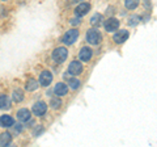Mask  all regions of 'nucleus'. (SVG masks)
<instances>
[{
    "label": "nucleus",
    "instance_id": "9d476101",
    "mask_svg": "<svg viewBox=\"0 0 157 147\" xmlns=\"http://www.w3.org/2000/svg\"><path fill=\"white\" fill-rule=\"evenodd\" d=\"M17 118H18V121H21V122L29 121V120H30V112H29V109H26V108L20 109L17 112Z\"/></svg>",
    "mask_w": 157,
    "mask_h": 147
},
{
    "label": "nucleus",
    "instance_id": "4468645a",
    "mask_svg": "<svg viewBox=\"0 0 157 147\" xmlns=\"http://www.w3.org/2000/svg\"><path fill=\"white\" fill-rule=\"evenodd\" d=\"M11 108V100L6 95L0 96V109H9Z\"/></svg>",
    "mask_w": 157,
    "mask_h": 147
},
{
    "label": "nucleus",
    "instance_id": "7ed1b4c3",
    "mask_svg": "<svg viewBox=\"0 0 157 147\" xmlns=\"http://www.w3.org/2000/svg\"><path fill=\"white\" fill-rule=\"evenodd\" d=\"M86 41L92 43V45H97V43H100V41H101V34L97 30H94V29H92V30L86 33Z\"/></svg>",
    "mask_w": 157,
    "mask_h": 147
},
{
    "label": "nucleus",
    "instance_id": "f3484780",
    "mask_svg": "<svg viewBox=\"0 0 157 147\" xmlns=\"http://www.w3.org/2000/svg\"><path fill=\"white\" fill-rule=\"evenodd\" d=\"M124 6L127 9H135L137 6H139V0H126Z\"/></svg>",
    "mask_w": 157,
    "mask_h": 147
},
{
    "label": "nucleus",
    "instance_id": "f8f14e48",
    "mask_svg": "<svg viewBox=\"0 0 157 147\" xmlns=\"http://www.w3.org/2000/svg\"><path fill=\"white\" fill-rule=\"evenodd\" d=\"M92 58V50L89 47H82L80 51V61L82 62H89Z\"/></svg>",
    "mask_w": 157,
    "mask_h": 147
},
{
    "label": "nucleus",
    "instance_id": "9b49d317",
    "mask_svg": "<svg viewBox=\"0 0 157 147\" xmlns=\"http://www.w3.org/2000/svg\"><path fill=\"white\" fill-rule=\"evenodd\" d=\"M12 125H14V120L12 118L11 116L4 114V116L0 117V126H3V127H11Z\"/></svg>",
    "mask_w": 157,
    "mask_h": 147
},
{
    "label": "nucleus",
    "instance_id": "dca6fc26",
    "mask_svg": "<svg viewBox=\"0 0 157 147\" xmlns=\"http://www.w3.org/2000/svg\"><path fill=\"white\" fill-rule=\"evenodd\" d=\"M22 99H24V92L21 89H14L13 91V100L16 102H20V101H22Z\"/></svg>",
    "mask_w": 157,
    "mask_h": 147
},
{
    "label": "nucleus",
    "instance_id": "5701e85b",
    "mask_svg": "<svg viewBox=\"0 0 157 147\" xmlns=\"http://www.w3.org/2000/svg\"><path fill=\"white\" fill-rule=\"evenodd\" d=\"M78 22H80V20H76V18H73V21H71L72 25H76V24H78Z\"/></svg>",
    "mask_w": 157,
    "mask_h": 147
},
{
    "label": "nucleus",
    "instance_id": "20e7f679",
    "mask_svg": "<svg viewBox=\"0 0 157 147\" xmlns=\"http://www.w3.org/2000/svg\"><path fill=\"white\" fill-rule=\"evenodd\" d=\"M46 110H47V105H46L43 101H38V102H36V104H34V106H33V113L36 114V116H39V117L45 114Z\"/></svg>",
    "mask_w": 157,
    "mask_h": 147
},
{
    "label": "nucleus",
    "instance_id": "4be33fe9",
    "mask_svg": "<svg viewBox=\"0 0 157 147\" xmlns=\"http://www.w3.org/2000/svg\"><path fill=\"white\" fill-rule=\"evenodd\" d=\"M139 18H140L139 16H131L130 20H128V24H130L131 26H134V25H136V24L139 22Z\"/></svg>",
    "mask_w": 157,
    "mask_h": 147
},
{
    "label": "nucleus",
    "instance_id": "412c9836",
    "mask_svg": "<svg viewBox=\"0 0 157 147\" xmlns=\"http://www.w3.org/2000/svg\"><path fill=\"white\" fill-rule=\"evenodd\" d=\"M50 104H51V108H54V109H58V108H60V105H62V101H60V99H51V101H50Z\"/></svg>",
    "mask_w": 157,
    "mask_h": 147
},
{
    "label": "nucleus",
    "instance_id": "6e6552de",
    "mask_svg": "<svg viewBox=\"0 0 157 147\" xmlns=\"http://www.w3.org/2000/svg\"><path fill=\"white\" fill-rule=\"evenodd\" d=\"M89 9H90L89 4L88 3H81V4H78V6L76 7L75 13H76V16L81 17V16H84V14H86L88 12H89Z\"/></svg>",
    "mask_w": 157,
    "mask_h": 147
},
{
    "label": "nucleus",
    "instance_id": "f03ea898",
    "mask_svg": "<svg viewBox=\"0 0 157 147\" xmlns=\"http://www.w3.org/2000/svg\"><path fill=\"white\" fill-rule=\"evenodd\" d=\"M77 38H78V30L71 29V30H68L64 36H63V42H64L66 45H72V43H75Z\"/></svg>",
    "mask_w": 157,
    "mask_h": 147
},
{
    "label": "nucleus",
    "instance_id": "423d86ee",
    "mask_svg": "<svg viewBox=\"0 0 157 147\" xmlns=\"http://www.w3.org/2000/svg\"><path fill=\"white\" fill-rule=\"evenodd\" d=\"M52 81V74L50 71H43L41 75H39V83L43 87L50 85V83Z\"/></svg>",
    "mask_w": 157,
    "mask_h": 147
},
{
    "label": "nucleus",
    "instance_id": "a211bd4d",
    "mask_svg": "<svg viewBox=\"0 0 157 147\" xmlns=\"http://www.w3.org/2000/svg\"><path fill=\"white\" fill-rule=\"evenodd\" d=\"M101 18H102V16L100 13H96L94 16H93L92 18H90V24L93 26H97V25H100V22H101Z\"/></svg>",
    "mask_w": 157,
    "mask_h": 147
},
{
    "label": "nucleus",
    "instance_id": "f257e3e1",
    "mask_svg": "<svg viewBox=\"0 0 157 147\" xmlns=\"http://www.w3.org/2000/svg\"><path fill=\"white\" fill-rule=\"evenodd\" d=\"M68 57V51L66 47H58L52 51V59L56 63H63Z\"/></svg>",
    "mask_w": 157,
    "mask_h": 147
},
{
    "label": "nucleus",
    "instance_id": "0eeeda50",
    "mask_svg": "<svg viewBox=\"0 0 157 147\" xmlns=\"http://www.w3.org/2000/svg\"><path fill=\"white\" fill-rule=\"evenodd\" d=\"M118 28H119V21H118L115 17H110V18H107L106 20L105 29L107 32H114V30H117Z\"/></svg>",
    "mask_w": 157,
    "mask_h": 147
},
{
    "label": "nucleus",
    "instance_id": "2eb2a0df",
    "mask_svg": "<svg viewBox=\"0 0 157 147\" xmlns=\"http://www.w3.org/2000/svg\"><path fill=\"white\" fill-rule=\"evenodd\" d=\"M12 141V137L9 133H2L0 134V146H8Z\"/></svg>",
    "mask_w": 157,
    "mask_h": 147
},
{
    "label": "nucleus",
    "instance_id": "1a4fd4ad",
    "mask_svg": "<svg viewBox=\"0 0 157 147\" xmlns=\"http://www.w3.org/2000/svg\"><path fill=\"white\" fill-rule=\"evenodd\" d=\"M128 36H130L128 32L124 30V29H123V30H119L118 33H115V34H114V41H115L117 43H123L124 41H127V38H128Z\"/></svg>",
    "mask_w": 157,
    "mask_h": 147
},
{
    "label": "nucleus",
    "instance_id": "ddd939ff",
    "mask_svg": "<svg viewBox=\"0 0 157 147\" xmlns=\"http://www.w3.org/2000/svg\"><path fill=\"white\" fill-rule=\"evenodd\" d=\"M54 92L56 93V96H64V95H67V92H68V87L64 84V83H58V84L55 85Z\"/></svg>",
    "mask_w": 157,
    "mask_h": 147
},
{
    "label": "nucleus",
    "instance_id": "39448f33",
    "mask_svg": "<svg viewBox=\"0 0 157 147\" xmlns=\"http://www.w3.org/2000/svg\"><path fill=\"white\" fill-rule=\"evenodd\" d=\"M82 71V65L81 62L78 61H73L71 62V65L68 66V72L71 74V75H78V74H81Z\"/></svg>",
    "mask_w": 157,
    "mask_h": 147
},
{
    "label": "nucleus",
    "instance_id": "aec40b11",
    "mask_svg": "<svg viewBox=\"0 0 157 147\" xmlns=\"http://www.w3.org/2000/svg\"><path fill=\"white\" fill-rule=\"evenodd\" d=\"M68 84H70V87L72 88V89H77V88L80 87V81H78L77 79H70L68 80Z\"/></svg>",
    "mask_w": 157,
    "mask_h": 147
},
{
    "label": "nucleus",
    "instance_id": "6ab92c4d",
    "mask_svg": "<svg viewBox=\"0 0 157 147\" xmlns=\"http://www.w3.org/2000/svg\"><path fill=\"white\" fill-rule=\"evenodd\" d=\"M37 87H38V84L34 79H30L26 83V91H34V89H37Z\"/></svg>",
    "mask_w": 157,
    "mask_h": 147
}]
</instances>
